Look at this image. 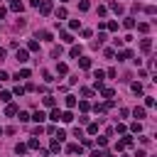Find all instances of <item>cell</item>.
Masks as SVG:
<instances>
[{
  "mask_svg": "<svg viewBox=\"0 0 157 157\" xmlns=\"http://www.w3.org/2000/svg\"><path fill=\"white\" fill-rule=\"evenodd\" d=\"M54 137L61 142V140H66V132H64V130H56V132H54Z\"/></svg>",
  "mask_w": 157,
  "mask_h": 157,
  "instance_id": "obj_32",
  "label": "cell"
},
{
  "mask_svg": "<svg viewBox=\"0 0 157 157\" xmlns=\"http://www.w3.org/2000/svg\"><path fill=\"white\" fill-rule=\"evenodd\" d=\"M15 152H17V155H25V152H27V145L17 142V145H15Z\"/></svg>",
  "mask_w": 157,
  "mask_h": 157,
  "instance_id": "obj_19",
  "label": "cell"
},
{
  "mask_svg": "<svg viewBox=\"0 0 157 157\" xmlns=\"http://www.w3.org/2000/svg\"><path fill=\"white\" fill-rule=\"evenodd\" d=\"M78 10H81V12H86V10H91V5H88V0H81V2H78Z\"/></svg>",
  "mask_w": 157,
  "mask_h": 157,
  "instance_id": "obj_20",
  "label": "cell"
},
{
  "mask_svg": "<svg viewBox=\"0 0 157 157\" xmlns=\"http://www.w3.org/2000/svg\"><path fill=\"white\" fill-rule=\"evenodd\" d=\"M37 37H42V42H52V32H49V29H42V32H37Z\"/></svg>",
  "mask_w": 157,
  "mask_h": 157,
  "instance_id": "obj_6",
  "label": "cell"
},
{
  "mask_svg": "<svg viewBox=\"0 0 157 157\" xmlns=\"http://www.w3.org/2000/svg\"><path fill=\"white\" fill-rule=\"evenodd\" d=\"M101 93H103V98H113V88H103Z\"/></svg>",
  "mask_w": 157,
  "mask_h": 157,
  "instance_id": "obj_35",
  "label": "cell"
},
{
  "mask_svg": "<svg viewBox=\"0 0 157 157\" xmlns=\"http://www.w3.org/2000/svg\"><path fill=\"white\" fill-rule=\"evenodd\" d=\"M105 39H108V37H105V34H98V39H96V42H93V47H96V49H98V47H101V44H103V42H105Z\"/></svg>",
  "mask_w": 157,
  "mask_h": 157,
  "instance_id": "obj_22",
  "label": "cell"
},
{
  "mask_svg": "<svg viewBox=\"0 0 157 157\" xmlns=\"http://www.w3.org/2000/svg\"><path fill=\"white\" fill-rule=\"evenodd\" d=\"M103 54H105L108 59H113V56H115V52H113V49H103Z\"/></svg>",
  "mask_w": 157,
  "mask_h": 157,
  "instance_id": "obj_41",
  "label": "cell"
},
{
  "mask_svg": "<svg viewBox=\"0 0 157 157\" xmlns=\"http://www.w3.org/2000/svg\"><path fill=\"white\" fill-rule=\"evenodd\" d=\"M91 157H103V152H101V150H96V152H91Z\"/></svg>",
  "mask_w": 157,
  "mask_h": 157,
  "instance_id": "obj_44",
  "label": "cell"
},
{
  "mask_svg": "<svg viewBox=\"0 0 157 157\" xmlns=\"http://www.w3.org/2000/svg\"><path fill=\"white\" fill-rule=\"evenodd\" d=\"M59 118H61V113H59V108H54V110H52V115H49V120L59 123Z\"/></svg>",
  "mask_w": 157,
  "mask_h": 157,
  "instance_id": "obj_18",
  "label": "cell"
},
{
  "mask_svg": "<svg viewBox=\"0 0 157 157\" xmlns=\"http://www.w3.org/2000/svg\"><path fill=\"white\" fill-rule=\"evenodd\" d=\"M137 29H140V32H142V34H145V32H147V29H150V25H147V22H140V25H137Z\"/></svg>",
  "mask_w": 157,
  "mask_h": 157,
  "instance_id": "obj_33",
  "label": "cell"
},
{
  "mask_svg": "<svg viewBox=\"0 0 157 157\" xmlns=\"http://www.w3.org/2000/svg\"><path fill=\"white\" fill-rule=\"evenodd\" d=\"M29 120H34V123H37V125H42V123H44V120H47V115H44V113H42V110H37V113H34V115H32V118H29Z\"/></svg>",
  "mask_w": 157,
  "mask_h": 157,
  "instance_id": "obj_3",
  "label": "cell"
},
{
  "mask_svg": "<svg viewBox=\"0 0 157 157\" xmlns=\"http://www.w3.org/2000/svg\"><path fill=\"white\" fill-rule=\"evenodd\" d=\"M110 10H115L118 15H123V5L120 2H110Z\"/></svg>",
  "mask_w": 157,
  "mask_h": 157,
  "instance_id": "obj_21",
  "label": "cell"
},
{
  "mask_svg": "<svg viewBox=\"0 0 157 157\" xmlns=\"http://www.w3.org/2000/svg\"><path fill=\"white\" fill-rule=\"evenodd\" d=\"M5 15H7V7H0V20H2Z\"/></svg>",
  "mask_w": 157,
  "mask_h": 157,
  "instance_id": "obj_45",
  "label": "cell"
},
{
  "mask_svg": "<svg viewBox=\"0 0 157 157\" xmlns=\"http://www.w3.org/2000/svg\"><path fill=\"white\" fill-rule=\"evenodd\" d=\"M61 123H71L74 120V115H71V110H66V113H61V118H59Z\"/></svg>",
  "mask_w": 157,
  "mask_h": 157,
  "instance_id": "obj_14",
  "label": "cell"
},
{
  "mask_svg": "<svg viewBox=\"0 0 157 157\" xmlns=\"http://www.w3.org/2000/svg\"><path fill=\"white\" fill-rule=\"evenodd\" d=\"M15 78H29V69H22V71H17V76Z\"/></svg>",
  "mask_w": 157,
  "mask_h": 157,
  "instance_id": "obj_24",
  "label": "cell"
},
{
  "mask_svg": "<svg viewBox=\"0 0 157 157\" xmlns=\"http://www.w3.org/2000/svg\"><path fill=\"white\" fill-rule=\"evenodd\" d=\"M130 88H132V93H137V96H140V93H142V83H132V86H130Z\"/></svg>",
  "mask_w": 157,
  "mask_h": 157,
  "instance_id": "obj_30",
  "label": "cell"
},
{
  "mask_svg": "<svg viewBox=\"0 0 157 157\" xmlns=\"http://www.w3.org/2000/svg\"><path fill=\"white\" fill-rule=\"evenodd\" d=\"M145 105L152 108V105H155V98H152V96H145Z\"/></svg>",
  "mask_w": 157,
  "mask_h": 157,
  "instance_id": "obj_36",
  "label": "cell"
},
{
  "mask_svg": "<svg viewBox=\"0 0 157 157\" xmlns=\"http://www.w3.org/2000/svg\"><path fill=\"white\" fill-rule=\"evenodd\" d=\"M52 56H54V59L61 56V47H54V49H52Z\"/></svg>",
  "mask_w": 157,
  "mask_h": 157,
  "instance_id": "obj_38",
  "label": "cell"
},
{
  "mask_svg": "<svg viewBox=\"0 0 157 157\" xmlns=\"http://www.w3.org/2000/svg\"><path fill=\"white\" fill-rule=\"evenodd\" d=\"M0 59H5V49H0Z\"/></svg>",
  "mask_w": 157,
  "mask_h": 157,
  "instance_id": "obj_46",
  "label": "cell"
},
{
  "mask_svg": "<svg viewBox=\"0 0 157 157\" xmlns=\"http://www.w3.org/2000/svg\"><path fill=\"white\" fill-rule=\"evenodd\" d=\"M56 17H59V20H66V7H59V10H56Z\"/></svg>",
  "mask_w": 157,
  "mask_h": 157,
  "instance_id": "obj_27",
  "label": "cell"
},
{
  "mask_svg": "<svg viewBox=\"0 0 157 157\" xmlns=\"http://www.w3.org/2000/svg\"><path fill=\"white\" fill-rule=\"evenodd\" d=\"M39 12H42V15H49V12H52V0H42V2H39Z\"/></svg>",
  "mask_w": 157,
  "mask_h": 157,
  "instance_id": "obj_1",
  "label": "cell"
},
{
  "mask_svg": "<svg viewBox=\"0 0 157 157\" xmlns=\"http://www.w3.org/2000/svg\"><path fill=\"white\" fill-rule=\"evenodd\" d=\"M10 98H12V93H7V91H0V101H2V103H10Z\"/></svg>",
  "mask_w": 157,
  "mask_h": 157,
  "instance_id": "obj_16",
  "label": "cell"
},
{
  "mask_svg": "<svg viewBox=\"0 0 157 157\" xmlns=\"http://www.w3.org/2000/svg\"><path fill=\"white\" fill-rule=\"evenodd\" d=\"M98 132V123H88V135H96Z\"/></svg>",
  "mask_w": 157,
  "mask_h": 157,
  "instance_id": "obj_25",
  "label": "cell"
},
{
  "mask_svg": "<svg viewBox=\"0 0 157 157\" xmlns=\"http://www.w3.org/2000/svg\"><path fill=\"white\" fill-rule=\"evenodd\" d=\"M27 150H39V142H37V140H34V137H32V140H29V142H27Z\"/></svg>",
  "mask_w": 157,
  "mask_h": 157,
  "instance_id": "obj_26",
  "label": "cell"
},
{
  "mask_svg": "<svg viewBox=\"0 0 157 157\" xmlns=\"http://www.w3.org/2000/svg\"><path fill=\"white\" fill-rule=\"evenodd\" d=\"M59 2H66V0H59Z\"/></svg>",
  "mask_w": 157,
  "mask_h": 157,
  "instance_id": "obj_47",
  "label": "cell"
},
{
  "mask_svg": "<svg viewBox=\"0 0 157 157\" xmlns=\"http://www.w3.org/2000/svg\"><path fill=\"white\" fill-rule=\"evenodd\" d=\"M81 96H83V98H91L93 91H91V88H81Z\"/></svg>",
  "mask_w": 157,
  "mask_h": 157,
  "instance_id": "obj_34",
  "label": "cell"
},
{
  "mask_svg": "<svg viewBox=\"0 0 157 157\" xmlns=\"http://www.w3.org/2000/svg\"><path fill=\"white\" fill-rule=\"evenodd\" d=\"M15 59H17L20 64H25V61L29 59V52H27V49H17V54H15Z\"/></svg>",
  "mask_w": 157,
  "mask_h": 157,
  "instance_id": "obj_2",
  "label": "cell"
},
{
  "mask_svg": "<svg viewBox=\"0 0 157 157\" xmlns=\"http://www.w3.org/2000/svg\"><path fill=\"white\" fill-rule=\"evenodd\" d=\"M27 52H39V42H37V39H32V42L27 44Z\"/></svg>",
  "mask_w": 157,
  "mask_h": 157,
  "instance_id": "obj_12",
  "label": "cell"
},
{
  "mask_svg": "<svg viewBox=\"0 0 157 157\" xmlns=\"http://www.w3.org/2000/svg\"><path fill=\"white\" fill-rule=\"evenodd\" d=\"M56 71H59V74H66V71H69V66H66L64 61H59V64H56Z\"/></svg>",
  "mask_w": 157,
  "mask_h": 157,
  "instance_id": "obj_23",
  "label": "cell"
},
{
  "mask_svg": "<svg viewBox=\"0 0 157 157\" xmlns=\"http://www.w3.org/2000/svg\"><path fill=\"white\" fill-rule=\"evenodd\" d=\"M64 103H66V108H74V105H76V96H66Z\"/></svg>",
  "mask_w": 157,
  "mask_h": 157,
  "instance_id": "obj_17",
  "label": "cell"
},
{
  "mask_svg": "<svg viewBox=\"0 0 157 157\" xmlns=\"http://www.w3.org/2000/svg\"><path fill=\"white\" fill-rule=\"evenodd\" d=\"M123 27L132 29V27H135V20H132V17H125V20H123Z\"/></svg>",
  "mask_w": 157,
  "mask_h": 157,
  "instance_id": "obj_15",
  "label": "cell"
},
{
  "mask_svg": "<svg viewBox=\"0 0 157 157\" xmlns=\"http://www.w3.org/2000/svg\"><path fill=\"white\" fill-rule=\"evenodd\" d=\"M78 66L81 69H91V59L88 56H78Z\"/></svg>",
  "mask_w": 157,
  "mask_h": 157,
  "instance_id": "obj_9",
  "label": "cell"
},
{
  "mask_svg": "<svg viewBox=\"0 0 157 157\" xmlns=\"http://www.w3.org/2000/svg\"><path fill=\"white\" fill-rule=\"evenodd\" d=\"M128 59H132V52H130V49H125V52L118 54V61H128Z\"/></svg>",
  "mask_w": 157,
  "mask_h": 157,
  "instance_id": "obj_8",
  "label": "cell"
},
{
  "mask_svg": "<svg viewBox=\"0 0 157 157\" xmlns=\"http://www.w3.org/2000/svg\"><path fill=\"white\" fill-rule=\"evenodd\" d=\"M44 105H47V108H54V105H56L54 96H44Z\"/></svg>",
  "mask_w": 157,
  "mask_h": 157,
  "instance_id": "obj_13",
  "label": "cell"
},
{
  "mask_svg": "<svg viewBox=\"0 0 157 157\" xmlns=\"http://www.w3.org/2000/svg\"><path fill=\"white\" fill-rule=\"evenodd\" d=\"M130 130H132V132H140V130H142V125H140V123H132V125H130Z\"/></svg>",
  "mask_w": 157,
  "mask_h": 157,
  "instance_id": "obj_39",
  "label": "cell"
},
{
  "mask_svg": "<svg viewBox=\"0 0 157 157\" xmlns=\"http://www.w3.org/2000/svg\"><path fill=\"white\" fill-rule=\"evenodd\" d=\"M59 147H61L59 140H52V152H59Z\"/></svg>",
  "mask_w": 157,
  "mask_h": 157,
  "instance_id": "obj_40",
  "label": "cell"
},
{
  "mask_svg": "<svg viewBox=\"0 0 157 157\" xmlns=\"http://www.w3.org/2000/svg\"><path fill=\"white\" fill-rule=\"evenodd\" d=\"M71 56L78 59V56H81V47H71Z\"/></svg>",
  "mask_w": 157,
  "mask_h": 157,
  "instance_id": "obj_29",
  "label": "cell"
},
{
  "mask_svg": "<svg viewBox=\"0 0 157 157\" xmlns=\"http://www.w3.org/2000/svg\"><path fill=\"white\" fill-rule=\"evenodd\" d=\"M105 27H108L110 32H115V29H118V22H115V20H110V22H105Z\"/></svg>",
  "mask_w": 157,
  "mask_h": 157,
  "instance_id": "obj_28",
  "label": "cell"
},
{
  "mask_svg": "<svg viewBox=\"0 0 157 157\" xmlns=\"http://www.w3.org/2000/svg\"><path fill=\"white\" fill-rule=\"evenodd\" d=\"M39 2H42V0H29V5H32V7H39Z\"/></svg>",
  "mask_w": 157,
  "mask_h": 157,
  "instance_id": "obj_43",
  "label": "cell"
},
{
  "mask_svg": "<svg viewBox=\"0 0 157 157\" xmlns=\"http://www.w3.org/2000/svg\"><path fill=\"white\" fill-rule=\"evenodd\" d=\"M5 115H17V105L15 103H7L5 105Z\"/></svg>",
  "mask_w": 157,
  "mask_h": 157,
  "instance_id": "obj_10",
  "label": "cell"
},
{
  "mask_svg": "<svg viewBox=\"0 0 157 157\" xmlns=\"http://www.w3.org/2000/svg\"><path fill=\"white\" fill-rule=\"evenodd\" d=\"M10 76H7V71H0V81H7Z\"/></svg>",
  "mask_w": 157,
  "mask_h": 157,
  "instance_id": "obj_42",
  "label": "cell"
},
{
  "mask_svg": "<svg viewBox=\"0 0 157 157\" xmlns=\"http://www.w3.org/2000/svg\"><path fill=\"white\" fill-rule=\"evenodd\" d=\"M59 39H61V42H66V44H71V42H74V37H71L69 32H61V34H59Z\"/></svg>",
  "mask_w": 157,
  "mask_h": 157,
  "instance_id": "obj_11",
  "label": "cell"
},
{
  "mask_svg": "<svg viewBox=\"0 0 157 157\" xmlns=\"http://www.w3.org/2000/svg\"><path fill=\"white\" fill-rule=\"evenodd\" d=\"M17 115H20V120H22V123H27V120H29V113H25V110H17Z\"/></svg>",
  "mask_w": 157,
  "mask_h": 157,
  "instance_id": "obj_31",
  "label": "cell"
},
{
  "mask_svg": "<svg viewBox=\"0 0 157 157\" xmlns=\"http://www.w3.org/2000/svg\"><path fill=\"white\" fill-rule=\"evenodd\" d=\"M69 27H71V29H78V27H81V22H78V20H71V22H69Z\"/></svg>",
  "mask_w": 157,
  "mask_h": 157,
  "instance_id": "obj_37",
  "label": "cell"
},
{
  "mask_svg": "<svg viewBox=\"0 0 157 157\" xmlns=\"http://www.w3.org/2000/svg\"><path fill=\"white\" fill-rule=\"evenodd\" d=\"M140 49H142V52L147 54V52L152 49V39H142V42H140Z\"/></svg>",
  "mask_w": 157,
  "mask_h": 157,
  "instance_id": "obj_7",
  "label": "cell"
},
{
  "mask_svg": "<svg viewBox=\"0 0 157 157\" xmlns=\"http://www.w3.org/2000/svg\"><path fill=\"white\" fill-rule=\"evenodd\" d=\"M10 10H12V12H22V10H25V5H22L20 0H10Z\"/></svg>",
  "mask_w": 157,
  "mask_h": 157,
  "instance_id": "obj_4",
  "label": "cell"
},
{
  "mask_svg": "<svg viewBox=\"0 0 157 157\" xmlns=\"http://www.w3.org/2000/svg\"><path fill=\"white\" fill-rule=\"evenodd\" d=\"M132 115H135V118H137V120H142V118H145V115H147V110H145V108H142V105H137V108H135V110H132Z\"/></svg>",
  "mask_w": 157,
  "mask_h": 157,
  "instance_id": "obj_5",
  "label": "cell"
}]
</instances>
